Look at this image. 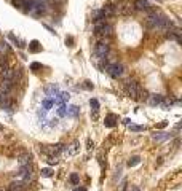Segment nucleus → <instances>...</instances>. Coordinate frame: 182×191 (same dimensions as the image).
Segmentation results:
<instances>
[{"label":"nucleus","instance_id":"19","mask_svg":"<svg viewBox=\"0 0 182 191\" xmlns=\"http://www.w3.org/2000/svg\"><path fill=\"white\" fill-rule=\"evenodd\" d=\"M90 105H91V108H93L94 112L99 110V102H98L96 99H91V100H90Z\"/></svg>","mask_w":182,"mask_h":191},{"label":"nucleus","instance_id":"18","mask_svg":"<svg viewBox=\"0 0 182 191\" xmlns=\"http://www.w3.org/2000/svg\"><path fill=\"white\" fill-rule=\"evenodd\" d=\"M13 2V5L16 6L19 10H24V5H26V0H11Z\"/></svg>","mask_w":182,"mask_h":191},{"label":"nucleus","instance_id":"27","mask_svg":"<svg viewBox=\"0 0 182 191\" xmlns=\"http://www.w3.org/2000/svg\"><path fill=\"white\" fill-rule=\"evenodd\" d=\"M75 191H86L85 188H78V190H75Z\"/></svg>","mask_w":182,"mask_h":191},{"label":"nucleus","instance_id":"21","mask_svg":"<svg viewBox=\"0 0 182 191\" xmlns=\"http://www.w3.org/2000/svg\"><path fill=\"white\" fill-rule=\"evenodd\" d=\"M42 175H43V177H51V175H53V170H51L50 167H46V169H42Z\"/></svg>","mask_w":182,"mask_h":191},{"label":"nucleus","instance_id":"8","mask_svg":"<svg viewBox=\"0 0 182 191\" xmlns=\"http://www.w3.org/2000/svg\"><path fill=\"white\" fill-rule=\"evenodd\" d=\"M163 96H160V94H152V96H149L147 97V102L150 105H160L161 107V104H163Z\"/></svg>","mask_w":182,"mask_h":191},{"label":"nucleus","instance_id":"29","mask_svg":"<svg viewBox=\"0 0 182 191\" xmlns=\"http://www.w3.org/2000/svg\"><path fill=\"white\" fill-rule=\"evenodd\" d=\"M37 2H46V0H37Z\"/></svg>","mask_w":182,"mask_h":191},{"label":"nucleus","instance_id":"10","mask_svg":"<svg viewBox=\"0 0 182 191\" xmlns=\"http://www.w3.org/2000/svg\"><path fill=\"white\" fill-rule=\"evenodd\" d=\"M0 107L5 108V110H10L11 108V99L8 94H3L2 96V100H0Z\"/></svg>","mask_w":182,"mask_h":191},{"label":"nucleus","instance_id":"17","mask_svg":"<svg viewBox=\"0 0 182 191\" xmlns=\"http://www.w3.org/2000/svg\"><path fill=\"white\" fill-rule=\"evenodd\" d=\"M139 162H141V158H139V156H133V158L128 161V166H129V167H134V166L139 164Z\"/></svg>","mask_w":182,"mask_h":191},{"label":"nucleus","instance_id":"5","mask_svg":"<svg viewBox=\"0 0 182 191\" xmlns=\"http://www.w3.org/2000/svg\"><path fill=\"white\" fill-rule=\"evenodd\" d=\"M133 6H134V10H137V11H147L150 8L147 0H134Z\"/></svg>","mask_w":182,"mask_h":191},{"label":"nucleus","instance_id":"3","mask_svg":"<svg viewBox=\"0 0 182 191\" xmlns=\"http://www.w3.org/2000/svg\"><path fill=\"white\" fill-rule=\"evenodd\" d=\"M104 70L112 77V78H118V77L123 75V65L121 64H105Z\"/></svg>","mask_w":182,"mask_h":191},{"label":"nucleus","instance_id":"23","mask_svg":"<svg viewBox=\"0 0 182 191\" xmlns=\"http://www.w3.org/2000/svg\"><path fill=\"white\" fill-rule=\"evenodd\" d=\"M30 69H32L34 72H38V69H42V64H38V62H34V64H30Z\"/></svg>","mask_w":182,"mask_h":191},{"label":"nucleus","instance_id":"4","mask_svg":"<svg viewBox=\"0 0 182 191\" xmlns=\"http://www.w3.org/2000/svg\"><path fill=\"white\" fill-rule=\"evenodd\" d=\"M40 150H42V153L51 156V155H58L59 151H62V150H64V147H62L61 143H56V145H45V147H42Z\"/></svg>","mask_w":182,"mask_h":191},{"label":"nucleus","instance_id":"22","mask_svg":"<svg viewBox=\"0 0 182 191\" xmlns=\"http://www.w3.org/2000/svg\"><path fill=\"white\" fill-rule=\"evenodd\" d=\"M70 182H72L74 185H78V182H80V177H78V174H72V175H70Z\"/></svg>","mask_w":182,"mask_h":191},{"label":"nucleus","instance_id":"16","mask_svg":"<svg viewBox=\"0 0 182 191\" xmlns=\"http://www.w3.org/2000/svg\"><path fill=\"white\" fill-rule=\"evenodd\" d=\"M78 145H80L78 142H74L72 145H70V148L67 150V153H69V155H75V153L78 151Z\"/></svg>","mask_w":182,"mask_h":191},{"label":"nucleus","instance_id":"26","mask_svg":"<svg viewBox=\"0 0 182 191\" xmlns=\"http://www.w3.org/2000/svg\"><path fill=\"white\" fill-rule=\"evenodd\" d=\"M166 124H168V123H160V124H157V127H158V129H163Z\"/></svg>","mask_w":182,"mask_h":191},{"label":"nucleus","instance_id":"15","mask_svg":"<svg viewBox=\"0 0 182 191\" xmlns=\"http://www.w3.org/2000/svg\"><path fill=\"white\" fill-rule=\"evenodd\" d=\"M6 69H10L8 62H6L5 57H0V73H2V72H5Z\"/></svg>","mask_w":182,"mask_h":191},{"label":"nucleus","instance_id":"13","mask_svg":"<svg viewBox=\"0 0 182 191\" xmlns=\"http://www.w3.org/2000/svg\"><path fill=\"white\" fill-rule=\"evenodd\" d=\"M10 51V45L6 41L0 40V57H5V54Z\"/></svg>","mask_w":182,"mask_h":191},{"label":"nucleus","instance_id":"25","mask_svg":"<svg viewBox=\"0 0 182 191\" xmlns=\"http://www.w3.org/2000/svg\"><path fill=\"white\" fill-rule=\"evenodd\" d=\"M85 88H86V89H91V88H93V84H91V81H85Z\"/></svg>","mask_w":182,"mask_h":191},{"label":"nucleus","instance_id":"6","mask_svg":"<svg viewBox=\"0 0 182 191\" xmlns=\"http://www.w3.org/2000/svg\"><path fill=\"white\" fill-rule=\"evenodd\" d=\"M26 188H27V185H26V183L18 182V180L11 182L10 185H8V191H26Z\"/></svg>","mask_w":182,"mask_h":191},{"label":"nucleus","instance_id":"12","mask_svg":"<svg viewBox=\"0 0 182 191\" xmlns=\"http://www.w3.org/2000/svg\"><path fill=\"white\" fill-rule=\"evenodd\" d=\"M173 135L171 134H166V132H163V134H153L152 135V139L153 140H157V142H165V140H168V139H171Z\"/></svg>","mask_w":182,"mask_h":191},{"label":"nucleus","instance_id":"31","mask_svg":"<svg viewBox=\"0 0 182 191\" xmlns=\"http://www.w3.org/2000/svg\"><path fill=\"white\" fill-rule=\"evenodd\" d=\"M0 131H2V126H0Z\"/></svg>","mask_w":182,"mask_h":191},{"label":"nucleus","instance_id":"32","mask_svg":"<svg viewBox=\"0 0 182 191\" xmlns=\"http://www.w3.org/2000/svg\"><path fill=\"white\" fill-rule=\"evenodd\" d=\"M157 2H160V0H157Z\"/></svg>","mask_w":182,"mask_h":191},{"label":"nucleus","instance_id":"2","mask_svg":"<svg viewBox=\"0 0 182 191\" xmlns=\"http://www.w3.org/2000/svg\"><path fill=\"white\" fill-rule=\"evenodd\" d=\"M110 53V46L105 40H99L94 46V54H96V57H99V59H104V57H107V54Z\"/></svg>","mask_w":182,"mask_h":191},{"label":"nucleus","instance_id":"24","mask_svg":"<svg viewBox=\"0 0 182 191\" xmlns=\"http://www.w3.org/2000/svg\"><path fill=\"white\" fill-rule=\"evenodd\" d=\"M129 127H131V131H144V127H142V126H134V124H129Z\"/></svg>","mask_w":182,"mask_h":191},{"label":"nucleus","instance_id":"28","mask_svg":"<svg viewBox=\"0 0 182 191\" xmlns=\"http://www.w3.org/2000/svg\"><path fill=\"white\" fill-rule=\"evenodd\" d=\"M133 191H139V188H134V190H133Z\"/></svg>","mask_w":182,"mask_h":191},{"label":"nucleus","instance_id":"11","mask_svg":"<svg viewBox=\"0 0 182 191\" xmlns=\"http://www.w3.org/2000/svg\"><path fill=\"white\" fill-rule=\"evenodd\" d=\"M29 51L30 53H38V51H42V45L38 43L37 40H32L29 43Z\"/></svg>","mask_w":182,"mask_h":191},{"label":"nucleus","instance_id":"30","mask_svg":"<svg viewBox=\"0 0 182 191\" xmlns=\"http://www.w3.org/2000/svg\"><path fill=\"white\" fill-rule=\"evenodd\" d=\"M2 96H3V94H2V92H0V100H2Z\"/></svg>","mask_w":182,"mask_h":191},{"label":"nucleus","instance_id":"14","mask_svg":"<svg viewBox=\"0 0 182 191\" xmlns=\"http://www.w3.org/2000/svg\"><path fill=\"white\" fill-rule=\"evenodd\" d=\"M91 18H93V21H94V22H96V21H101V19H105L101 10H94L93 13H91Z\"/></svg>","mask_w":182,"mask_h":191},{"label":"nucleus","instance_id":"9","mask_svg":"<svg viewBox=\"0 0 182 191\" xmlns=\"http://www.w3.org/2000/svg\"><path fill=\"white\" fill-rule=\"evenodd\" d=\"M117 121H118V118H117V115H113V113H109L107 116H105V121H104V124L107 127H113L117 124Z\"/></svg>","mask_w":182,"mask_h":191},{"label":"nucleus","instance_id":"7","mask_svg":"<svg viewBox=\"0 0 182 191\" xmlns=\"http://www.w3.org/2000/svg\"><path fill=\"white\" fill-rule=\"evenodd\" d=\"M18 162H19V166L30 164V162H32V155H30V153H21L18 156Z\"/></svg>","mask_w":182,"mask_h":191},{"label":"nucleus","instance_id":"20","mask_svg":"<svg viewBox=\"0 0 182 191\" xmlns=\"http://www.w3.org/2000/svg\"><path fill=\"white\" fill-rule=\"evenodd\" d=\"M58 155H51V156H48V162L50 164H58Z\"/></svg>","mask_w":182,"mask_h":191},{"label":"nucleus","instance_id":"1","mask_svg":"<svg viewBox=\"0 0 182 191\" xmlns=\"http://www.w3.org/2000/svg\"><path fill=\"white\" fill-rule=\"evenodd\" d=\"M126 94H128L131 99H136V100H144L147 99V92L142 91V88L139 86V83H136V81L129 80L128 83H126Z\"/></svg>","mask_w":182,"mask_h":191}]
</instances>
